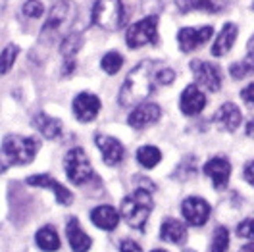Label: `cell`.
Wrapping results in <instances>:
<instances>
[{"instance_id": "cell-1", "label": "cell", "mask_w": 254, "mask_h": 252, "mask_svg": "<svg viewBox=\"0 0 254 252\" xmlns=\"http://www.w3.org/2000/svg\"><path fill=\"white\" fill-rule=\"evenodd\" d=\"M162 67L160 62L154 60H143L139 62L124 81L122 89H120V104L124 108H135L139 104H143L148 96L154 93V89L160 87L158 71Z\"/></svg>"}, {"instance_id": "cell-2", "label": "cell", "mask_w": 254, "mask_h": 252, "mask_svg": "<svg viewBox=\"0 0 254 252\" xmlns=\"http://www.w3.org/2000/svg\"><path fill=\"white\" fill-rule=\"evenodd\" d=\"M39 141L23 135H8L0 146V174L10 166H23L35 160L39 152Z\"/></svg>"}, {"instance_id": "cell-3", "label": "cell", "mask_w": 254, "mask_h": 252, "mask_svg": "<svg viewBox=\"0 0 254 252\" xmlns=\"http://www.w3.org/2000/svg\"><path fill=\"white\" fill-rule=\"evenodd\" d=\"M152 210H154V200H152L150 190L139 187V189L133 190L129 196H126L122 200L120 214L124 216V220L127 221L129 227L144 229V223H146Z\"/></svg>"}, {"instance_id": "cell-4", "label": "cell", "mask_w": 254, "mask_h": 252, "mask_svg": "<svg viewBox=\"0 0 254 252\" xmlns=\"http://www.w3.org/2000/svg\"><path fill=\"white\" fill-rule=\"evenodd\" d=\"M69 23H71L69 4L65 0H58V4H54L52 10L48 12L47 21L37 41V48H50L52 45H56L62 37L64 29L69 27Z\"/></svg>"}, {"instance_id": "cell-5", "label": "cell", "mask_w": 254, "mask_h": 252, "mask_svg": "<svg viewBox=\"0 0 254 252\" xmlns=\"http://www.w3.org/2000/svg\"><path fill=\"white\" fill-rule=\"evenodd\" d=\"M91 21L104 31H118L126 21L122 0H96L91 10Z\"/></svg>"}, {"instance_id": "cell-6", "label": "cell", "mask_w": 254, "mask_h": 252, "mask_svg": "<svg viewBox=\"0 0 254 252\" xmlns=\"http://www.w3.org/2000/svg\"><path fill=\"white\" fill-rule=\"evenodd\" d=\"M64 170H65L67 179L71 183H75V185H83V183L91 181L93 175H95L87 152L83 148H79V146L67 150V154L64 156Z\"/></svg>"}, {"instance_id": "cell-7", "label": "cell", "mask_w": 254, "mask_h": 252, "mask_svg": "<svg viewBox=\"0 0 254 252\" xmlns=\"http://www.w3.org/2000/svg\"><path fill=\"white\" fill-rule=\"evenodd\" d=\"M126 43L129 48L156 45L158 43V16L156 14H148L141 21L133 23L126 33Z\"/></svg>"}, {"instance_id": "cell-8", "label": "cell", "mask_w": 254, "mask_h": 252, "mask_svg": "<svg viewBox=\"0 0 254 252\" xmlns=\"http://www.w3.org/2000/svg\"><path fill=\"white\" fill-rule=\"evenodd\" d=\"M190 71L200 89H204L208 93H218L222 89V71L216 63L204 62V60H192Z\"/></svg>"}, {"instance_id": "cell-9", "label": "cell", "mask_w": 254, "mask_h": 252, "mask_svg": "<svg viewBox=\"0 0 254 252\" xmlns=\"http://www.w3.org/2000/svg\"><path fill=\"white\" fill-rule=\"evenodd\" d=\"M210 212H212L210 204H208L204 198H200V196H189L181 204V214H183L185 221L189 225H192V227L204 225L208 221V218H210Z\"/></svg>"}, {"instance_id": "cell-10", "label": "cell", "mask_w": 254, "mask_h": 252, "mask_svg": "<svg viewBox=\"0 0 254 252\" xmlns=\"http://www.w3.org/2000/svg\"><path fill=\"white\" fill-rule=\"evenodd\" d=\"M214 35V29L206 25V27H183L177 33V45L181 48V52H192L196 48H200L210 37Z\"/></svg>"}, {"instance_id": "cell-11", "label": "cell", "mask_w": 254, "mask_h": 252, "mask_svg": "<svg viewBox=\"0 0 254 252\" xmlns=\"http://www.w3.org/2000/svg\"><path fill=\"white\" fill-rule=\"evenodd\" d=\"M31 187H41V189H50L54 192V196H56V202L58 204H64V206H69L73 202V192L69 189H65L62 183H58L54 177H50V175H45V174H39V175H31V177H27L25 179Z\"/></svg>"}, {"instance_id": "cell-12", "label": "cell", "mask_w": 254, "mask_h": 252, "mask_svg": "<svg viewBox=\"0 0 254 252\" xmlns=\"http://www.w3.org/2000/svg\"><path fill=\"white\" fill-rule=\"evenodd\" d=\"M160 118H162V110L158 104L146 102V104H139L133 108V112L127 118V124L133 129H146V127L154 126Z\"/></svg>"}, {"instance_id": "cell-13", "label": "cell", "mask_w": 254, "mask_h": 252, "mask_svg": "<svg viewBox=\"0 0 254 252\" xmlns=\"http://www.w3.org/2000/svg\"><path fill=\"white\" fill-rule=\"evenodd\" d=\"M100 112V98L93 93H79L73 98V116L81 124L93 122Z\"/></svg>"}, {"instance_id": "cell-14", "label": "cell", "mask_w": 254, "mask_h": 252, "mask_svg": "<svg viewBox=\"0 0 254 252\" xmlns=\"http://www.w3.org/2000/svg\"><path fill=\"white\" fill-rule=\"evenodd\" d=\"M206 106V96L202 93V89L194 83V85H187L181 93L179 98V108L185 116H198Z\"/></svg>"}, {"instance_id": "cell-15", "label": "cell", "mask_w": 254, "mask_h": 252, "mask_svg": "<svg viewBox=\"0 0 254 252\" xmlns=\"http://www.w3.org/2000/svg\"><path fill=\"white\" fill-rule=\"evenodd\" d=\"M95 142L96 146H98V150L102 152L104 164H108V166L122 164V160L126 156V148H124V144L118 141L116 137H108V135H100L98 133L95 137Z\"/></svg>"}, {"instance_id": "cell-16", "label": "cell", "mask_w": 254, "mask_h": 252, "mask_svg": "<svg viewBox=\"0 0 254 252\" xmlns=\"http://www.w3.org/2000/svg\"><path fill=\"white\" fill-rule=\"evenodd\" d=\"M204 174L212 179L216 189H225L231 177V164L222 156H216L204 164Z\"/></svg>"}, {"instance_id": "cell-17", "label": "cell", "mask_w": 254, "mask_h": 252, "mask_svg": "<svg viewBox=\"0 0 254 252\" xmlns=\"http://www.w3.org/2000/svg\"><path fill=\"white\" fill-rule=\"evenodd\" d=\"M81 43H83V37H81L79 31H71L64 37L62 48H60V50H62V56H64L62 73L65 75V77L71 75L73 69H75V54L79 52Z\"/></svg>"}, {"instance_id": "cell-18", "label": "cell", "mask_w": 254, "mask_h": 252, "mask_svg": "<svg viewBox=\"0 0 254 252\" xmlns=\"http://www.w3.org/2000/svg\"><path fill=\"white\" fill-rule=\"evenodd\" d=\"M65 235H67L69 247H71L73 252H89V249L93 247V239L81 229L77 218H69V220H67Z\"/></svg>"}, {"instance_id": "cell-19", "label": "cell", "mask_w": 254, "mask_h": 252, "mask_svg": "<svg viewBox=\"0 0 254 252\" xmlns=\"http://www.w3.org/2000/svg\"><path fill=\"white\" fill-rule=\"evenodd\" d=\"M229 0H175V6L179 12L189 14V12H210V14H218L227 8Z\"/></svg>"}, {"instance_id": "cell-20", "label": "cell", "mask_w": 254, "mask_h": 252, "mask_svg": "<svg viewBox=\"0 0 254 252\" xmlns=\"http://www.w3.org/2000/svg\"><path fill=\"white\" fill-rule=\"evenodd\" d=\"M243 122V114L235 104L225 102L223 106H220V110L214 114V124L223 129V131H235Z\"/></svg>"}, {"instance_id": "cell-21", "label": "cell", "mask_w": 254, "mask_h": 252, "mask_svg": "<svg viewBox=\"0 0 254 252\" xmlns=\"http://www.w3.org/2000/svg\"><path fill=\"white\" fill-rule=\"evenodd\" d=\"M120 212L114 208V206L108 204H102V206H96L95 210L91 212V221L95 223L96 227L104 229V231H114L120 223Z\"/></svg>"}, {"instance_id": "cell-22", "label": "cell", "mask_w": 254, "mask_h": 252, "mask_svg": "<svg viewBox=\"0 0 254 252\" xmlns=\"http://www.w3.org/2000/svg\"><path fill=\"white\" fill-rule=\"evenodd\" d=\"M237 35H239V29L235 23H225L222 27V31L218 35V39H216V43H214V47H212V56H216V58H222L225 56L231 47L235 45V41H237Z\"/></svg>"}, {"instance_id": "cell-23", "label": "cell", "mask_w": 254, "mask_h": 252, "mask_svg": "<svg viewBox=\"0 0 254 252\" xmlns=\"http://www.w3.org/2000/svg\"><path fill=\"white\" fill-rule=\"evenodd\" d=\"M33 124L39 129V133L45 139H48V141H54V139H58L62 135V122L56 120V118H52V116H48L45 112H39L33 118Z\"/></svg>"}, {"instance_id": "cell-24", "label": "cell", "mask_w": 254, "mask_h": 252, "mask_svg": "<svg viewBox=\"0 0 254 252\" xmlns=\"http://www.w3.org/2000/svg\"><path fill=\"white\" fill-rule=\"evenodd\" d=\"M160 239L166 243H174V245H183L187 241V229L181 221L168 218L164 220L162 227H160Z\"/></svg>"}, {"instance_id": "cell-25", "label": "cell", "mask_w": 254, "mask_h": 252, "mask_svg": "<svg viewBox=\"0 0 254 252\" xmlns=\"http://www.w3.org/2000/svg\"><path fill=\"white\" fill-rule=\"evenodd\" d=\"M35 243L41 251L45 252H56L60 249V237L56 233V229L52 225H45L37 231L35 235Z\"/></svg>"}, {"instance_id": "cell-26", "label": "cell", "mask_w": 254, "mask_h": 252, "mask_svg": "<svg viewBox=\"0 0 254 252\" xmlns=\"http://www.w3.org/2000/svg\"><path fill=\"white\" fill-rule=\"evenodd\" d=\"M160 160H162V152H160L156 146L146 144V146H141V148L137 150V162H139L143 168H146V170L158 166Z\"/></svg>"}, {"instance_id": "cell-27", "label": "cell", "mask_w": 254, "mask_h": 252, "mask_svg": "<svg viewBox=\"0 0 254 252\" xmlns=\"http://www.w3.org/2000/svg\"><path fill=\"white\" fill-rule=\"evenodd\" d=\"M17 54H19V47L17 45H8V47L0 52V77H4L14 67Z\"/></svg>"}, {"instance_id": "cell-28", "label": "cell", "mask_w": 254, "mask_h": 252, "mask_svg": "<svg viewBox=\"0 0 254 252\" xmlns=\"http://www.w3.org/2000/svg\"><path fill=\"white\" fill-rule=\"evenodd\" d=\"M227 247H229V231H227V227L220 225L214 231V239L210 243L208 252H227Z\"/></svg>"}, {"instance_id": "cell-29", "label": "cell", "mask_w": 254, "mask_h": 252, "mask_svg": "<svg viewBox=\"0 0 254 252\" xmlns=\"http://www.w3.org/2000/svg\"><path fill=\"white\" fill-rule=\"evenodd\" d=\"M100 65H102V69H104L108 75H116V73L122 69V65H124V58H122L120 52H108V54H104Z\"/></svg>"}, {"instance_id": "cell-30", "label": "cell", "mask_w": 254, "mask_h": 252, "mask_svg": "<svg viewBox=\"0 0 254 252\" xmlns=\"http://www.w3.org/2000/svg\"><path fill=\"white\" fill-rule=\"evenodd\" d=\"M43 12H45V6H43V2L41 0H27L25 4H23V14L27 17H41L43 16Z\"/></svg>"}, {"instance_id": "cell-31", "label": "cell", "mask_w": 254, "mask_h": 252, "mask_svg": "<svg viewBox=\"0 0 254 252\" xmlns=\"http://www.w3.org/2000/svg\"><path fill=\"white\" fill-rule=\"evenodd\" d=\"M237 235L243 239H254V218L241 221L237 225Z\"/></svg>"}, {"instance_id": "cell-32", "label": "cell", "mask_w": 254, "mask_h": 252, "mask_svg": "<svg viewBox=\"0 0 254 252\" xmlns=\"http://www.w3.org/2000/svg\"><path fill=\"white\" fill-rule=\"evenodd\" d=\"M120 252H143V249L139 247V243H135L133 239H124L120 243Z\"/></svg>"}, {"instance_id": "cell-33", "label": "cell", "mask_w": 254, "mask_h": 252, "mask_svg": "<svg viewBox=\"0 0 254 252\" xmlns=\"http://www.w3.org/2000/svg\"><path fill=\"white\" fill-rule=\"evenodd\" d=\"M241 98L247 106H254V83L247 85L243 91H241Z\"/></svg>"}, {"instance_id": "cell-34", "label": "cell", "mask_w": 254, "mask_h": 252, "mask_svg": "<svg viewBox=\"0 0 254 252\" xmlns=\"http://www.w3.org/2000/svg\"><path fill=\"white\" fill-rule=\"evenodd\" d=\"M243 175H245L247 183H251V185L254 187V160H253V162H249V164L245 166V170H243Z\"/></svg>"}, {"instance_id": "cell-35", "label": "cell", "mask_w": 254, "mask_h": 252, "mask_svg": "<svg viewBox=\"0 0 254 252\" xmlns=\"http://www.w3.org/2000/svg\"><path fill=\"white\" fill-rule=\"evenodd\" d=\"M247 135H249L251 139H254V120H251V122L247 124Z\"/></svg>"}, {"instance_id": "cell-36", "label": "cell", "mask_w": 254, "mask_h": 252, "mask_svg": "<svg viewBox=\"0 0 254 252\" xmlns=\"http://www.w3.org/2000/svg\"><path fill=\"white\" fill-rule=\"evenodd\" d=\"M239 252H254V243H249V245H245L243 249Z\"/></svg>"}, {"instance_id": "cell-37", "label": "cell", "mask_w": 254, "mask_h": 252, "mask_svg": "<svg viewBox=\"0 0 254 252\" xmlns=\"http://www.w3.org/2000/svg\"><path fill=\"white\" fill-rule=\"evenodd\" d=\"M6 4H8V0H0V14L4 12V8H6Z\"/></svg>"}, {"instance_id": "cell-38", "label": "cell", "mask_w": 254, "mask_h": 252, "mask_svg": "<svg viewBox=\"0 0 254 252\" xmlns=\"http://www.w3.org/2000/svg\"><path fill=\"white\" fill-rule=\"evenodd\" d=\"M152 252H166V251H162V249H158V251H152Z\"/></svg>"}, {"instance_id": "cell-39", "label": "cell", "mask_w": 254, "mask_h": 252, "mask_svg": "<svg viewBox=\"0 0 254 252\" xmlns=\"http://www.w3.org/2000/svg\"><path fill=\"white\" fill-rule=\"evenodd\" d=\"M251 8H253V10H254V2H253V6H251Z\"/></svg>"}, {"instance_id": "cell-40", "label": "cell", "mask_w": 254, "mask_h": 252, "mask_svg": "<svg viewBox=\"0 0 254 252\" xmlns=\"http://www.w3.org/2000/svg\"><path fill=\"white\" fill-rule=\"evenodd\" d=\"M185 252H194V251H185Z\"/></svg>"}]
</instances>
